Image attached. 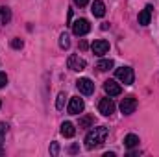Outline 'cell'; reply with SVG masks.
Listing matches in <instances>:
<instances>
[{"instance_id": "obj_1", "label": "cell", "mask_w": 159, "mask_h": 157, "mask_svg": "<svg viewBox=\"0 0 159 157\" xmlns=\"http://www.w3.org/2000/svg\"><path fill=\"white\" fill-rule=\"evenodd\" d=\"M107 128L106 126H98V128H93L89 133H87V137H85V146L89 148V150H93V148H100L104 142H106V139H107Z\"/></svg>"}, {"instance_id": "obj_2", "label": "cell", "mask_w": 159, "mask_h": 157, "mask_svg": "<svg viewBox=\"0 0 159 157\" xmlns=\"http://www.w3.org/2000/svg\"><path fill=\"white\" fill-rule=\"evenodd\" d=\"M67 67H69L70 70L81 72V70L87 67V61H85L80 54H72V56H69V59H67Z\"/></svg>"}, {"instance_id": "obj_3", "label": "cell", "mask_w": 159, "mask_h": 157, "mask_svg": "<svg viewBox=\"0 0 159 157\" xmlns=\"http://www.w3.org/2000/svg\"><path fill=\"white\" fill-rule=\"evenodd\" d=\"M117 79L122 81L124 85H131L133 83V79H135V74H133V69L131 67H120L117 69Z\"/></svg>"}, {"instance_id": "obj_4", "label": "cell", "mask_w": 159, "mask_h": 157, "mask_svg": "<svg viewBox=\"0 0 159 157\" xmlns=\"http://www.w3.org/2000/svg\"><path fill=\"white\" fill-rule=\"evenodd\" d=\"M89 30H91V24H89V20H87V19H78V20L72 24V34H74V35H78V37L87 35V34H89Z\"/></svg>"}, {"instance_id": "obj_5", "label": "cell", "mask_w": 159, "mask_h": 157, "mask_svg": "<svg viewBox=\"0 0 159 157\" xmlns=\"http://www.w3.org/2000/svg\"><path fill=\"white\" fill-rule=\"evenodd\" d=\"M135 109H137V100H135V96H126V98H122V102H120V111H122L124 115H131V113H135Z\"/></svg>"}, {"instance_id": "obj_6", "label": "cell", "mask_w": 159, "mask_h": 157, "mask_svg": "<svg viewBox=\"0 0 159 157\" xmlns=\"http://www.w3.org/2000/svg\"><path fill=\"white\" fill-rule=\"evenodd\" d=\"M98 111H100L104 117H109V115L115 113V102L111 100V96H109V98H102V100L98 102Z\"/></svg>"}, {"instance_id": "obj_7", "label": "cell", "mask_w": 159, "mask_h": 157, "mask_svg": "<svg viewBox=\"0 0 159 157\" xmlns=\"http://www.w3.org/2000/svg\"><path fill=\"white\" fill-rule=\"evenodd\" d=\"M76 87H78L80 92L85 94V96H89V94L94 92V83H93L89 78H80L78 81H76Z\"/></svg>"}, {"instance_id": "obj_8", "label": "cell", "mask_w": 159, "mask_h": 157, "mask_svg": "<svg viewBox=\"0 0 159 157\" xmlns=\"http://www.w3.org/2000/svg\"><path fill=\"white\" fill-rule=\"evenodd\" d=\"M91 50H93L94 56H104V54L109 52V43H107L106 39H98V41H94V43L91 44Z\"/></svg>"}, {"instance_id": "obj_9", "label": "cell", "mask_w": 159, "mask_h": 157, "mask_svg": "<svg viewBox=\"0 0 159 157\" xmlns=\"http://www.w3.org/2000/svg\"><path fill=\"white\" fill-rule=\"evenodd\" d=\"M83 109H85V102L80 96H72L70 102H69V113L70 115H80Z\"/></svg>"}, {"instance_id": "obj_10", "label": "cell", "mask_w": 159, "mask_h": 157, "mask_svg": "<svg viewBox=\"0 0 159 157\" xmlns=\"http://www.w3.org/2000/svg\"><path fill=\"white\" fill-rule=\"evenodd\" d=\"M104 91H106L109 96H119L120 92H122V87H120L115 79H107V81L104 83Z\"/></svg>"}, {"instance_id": "obj_11", "label": "cell", "mask_w": 159, "mask_h": 157, "mask_svg": "<svg viewBox=\"0 0 159 157\" xmlns=\"http://www.w3.org/2000/svg\"><path fill=\"white\" fill-rule=\"evenodd\" d=\"M152 20V6H146L141 13H139V24L141 26H148Z\"/></svg>"}, {"instance_id": "obj_12", "label": "cell", "mask_w": 159, "mask_h": 157, "mask_svg": "<svg viewBox=\"0 0 159 157\" xmlns=\"http://www.w3.org/2000/svg\"><path fill=\"white\" fill-rule=\"evenodd\" d=\"M91 11H93L94 17L102 19V17L106 15V6H104V2H102V0H94V2L91 4Z\"/></svg>"}, {"instance_id": "obj_13", "label": "cell", "mask_w": 159, "mask_h": 157, "mask_svg": "<svg viewBox=\"0 0 159 157\" xmlns=\"http://www.w3.org/2000/svg\"><path fill=\"white\" fill-rule=\"evenodd\" d=\"M59 131H61V135H63V137H67V139H70V137H74V135H76V128H74V124H72V122H63Z\"/></svg>"}, {"instance_id": "obj_14", "label": "cell", "mask_w": 159, "mask_h": 157, "mask_svg": "<svg viewBox=\"0 0 159 157\" xmlns=\"http://www.w3.org/2000/svg\"><path fill=\"white\" fill-rule=\"evenodd\" d=\"M139 142H141V141H139V137H137V135H133V133H129V135H126V137H124V146H126V148H129V150H131V148H135V146H139Z\"/></svg>"}, {"instance_id": "obj_15", "label": "cell", "mask_w": 159, "mask_h": 157, "mask_svg": "<svg viewBox=\"0 0 159 157\" xmlns=\"http://www.w3.org/2000/svg\"><path fill=\"white\" fill-rule=\"evenodd\" d=\"M113 59H102V61H98L96 63V69L100 70V72H104V70H109V69H113Z\"/></svg>"}, {"instance_id": "obj_16", "label": "cell", "mask_w": 159, "mask_h": 157, "mask_svg": "<svg viewBox=\"0 0 159 157\" xmlns=\"http://www.w3.org/2000/svg\"><path fill=\"white\" fill-rule=\"evenodd\" d=\"M94 124V117L93 115H83L80 118V128H91Z\"/></svg>"}, {"instance_id": "obj_17", "label": "cell", "mask_w": 159, "mask_h": 157, "mask_svg": "<svg viewBox=\"0 0 159 157\" xmlns=\"http://www.w3.org/2000/svg\"><path fill=\"white\" fill-rule=\"evenodd\" d=\"M0 19H2L4 24H7V22L11 20V11H9V7H0Z\"/></svg>"}, {"instance_id": "obj_18", "label": "cell", "mask_w": 159, "mask_h": 157, "mask_svg": "<svg viewBox=\"0 0 159 157\" xmlns=\"http://www.w3.org/2000/svg\"><path fill=\"white\" fill-rule=\"evenodd\" d=\"M59 46H61L63 50H67V48L70 46V37H69L67 34H61V35H59Z\"/></svg>"}, {"instance_id": "obj_19", "label": "cell", "mask_w": 159, "mask_h": 157, "mask_svg": "<svg viewBox=\"0 0 159 157\" xmlns=\"http://www.w3.org/2000/svg\"><path fill=\"white\" fill-rule=\"evenodd\" d=\"M65 92H59V96H57V102H56V109L57 111H63V107H65Z\"/></svg>"}, {"instance_id": "obj_20", "label": "cell", "mask_w": 159, "mask_h": 157, "mask_svg": "<svg viewBox=\"0 0 159 157\" xmlns=\"http://www.w3.org/2000/svg\"><path fill=\"white\" fill-rule=\"evenodd\" d=\"M22 46H24L22 39H11V48H15V50H20Z\"/></svg>"}, {"instance_id": "obj_21", "label": "cell", "mask_w": 159, "mask_h": 157, "mask_svg": "<svg viewBox=\"0 0 159 157\" xmlns=\"http://www.w3.org/2000/svg\"><path fill=\"white\" fill-rule=\"evenodd\" d=\"M6 133H7V124H6V122H0V142L4 141Z\"/></svg>"}, {"instance_id": "obj_22", "label": "cell", "mask_w": 159, "mask_h": 157, "mask_svg": "<svg viewBox=\"0 0 159 157\" xmlns=\"http://www.w3.org/2000/svg\"><path fill=\"white\" fill-rule=\"evenodd\" d=\"M50 154H52V155H57V154H59V146H57V142H52V144H50Z\"/></svg>"}, {"instance_id": "obj_23", "label": "cell", "mask_w": 159, "mask_h": 157, "mask_svg": "<svg viewBox=\"0 0 159 157\" xmlns=\"http://www.w3.org/2000/svg\"><path fill=\"white\" fill-rule=\"evenodd\" d=\"M6 83H7V76H6L4 72H0V89L6 87Z\"/></svg>"}, {"instance_id": "obj_24", "label": "cell", "mask_w": 159, "mask_h": 157, "mask_svg": "<svg viewBox=\"0 0 159 157\" xmlns=\"http://www.w3.org/2000/svg\"><path fill=\"white\" fill-rule=\"evenodd\" d=\"M74 4H76V6H80V7H85V6L89 4V0H74Z\"/></svg>"}, {"instance_id": "obj_25", "label": "cell", "mask_w": 159, "mask_h": 157, "mask_svg": "<svg viewBox=\"0 0 159 157\" xmlns=\"http://www.w3.org/2000/svg\"><path fill=\"white\" fill-rule=\"evenodd\" d=\"M80 48H81V50H85V48H87V43H85V41H81V43H80Z\"/></svg>"}, {"instance_id": "obj_26", "label": "cell", "mask_w": 159, "mask_h": 157, "mask_svg": "<svg viewBox=\"0 0 159 157\" xmlns=\"http://www.w3.org/2000/svg\"><path fill=\"white\" fill-rule=\"evenodd\" d=\"M2 154H4V150H2V148H0V155H2Z\"/></svg>"}, {"instance_id": "obj_27", "label": "cell", "mask_w": 159, "mask_h": 157, "mask_svg": "<svg viewBox=\"0 0 159 157\" xmlns=\"http://www.w3.org/2000/svg\"><path fill=\"white\" fill-rule=\"evenodd\" d=\"M0 107H2V102H0Z\"/></svg>"}]
</instances>
